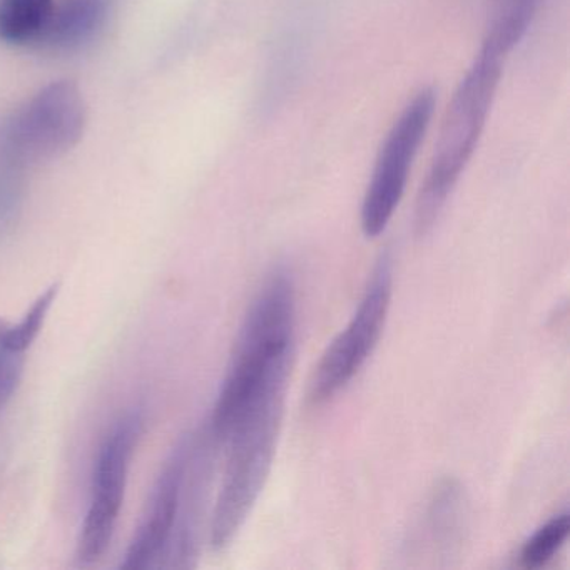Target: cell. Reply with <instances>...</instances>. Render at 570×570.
Here are the masks:
<instances>
[{
	"label": "cell",
	"instance_id": "5",
	"mask_svg": "<svg viewBox=\"0 0 570 570\" xmlns=\"http://www.w3.org/2000/svg\"><path fill=\"white\" fill-rule=\"evenodd\" d=\"M283 416L253 420L236 429L223 445L228 446L225 473L209 525V543L225 550L262 495L272 470Z\"/></svg>",
	"mask_w": 570,
	"mask_h": 570
},
{
	"label": "cell",
	"instance_id": "6",
	"mask_svg": "<svg viewBox=\"0 0 570 570\" xmlns=\"http://www.w3.org/2000/svg\"><path fill=\"white\" fill-rule=\"evenodd\" d=\"M392 296L393 262L389 255H382L373 266L348 325L330 343L313 370L308 386L309 402L315 405L330 402L358 375L382 338Z\"/></svg>",
	"mask_w": 570,
	"mask_h": 570
},
{
	"label": "cell",
	"instance_id": "14",
	"mask_svg": "<svg viewBox=\"0 0 570 570\" xmlns=\"http://www.w3.org/2000/svg\"><path fill=\"white\" fill-rule=\"evenodd\" d=\"M24 196V169L0 163V235L11 232L21 218Z\"/></svg>",
	"mask_w": 570,
	"mask_h": 570
},
{
	"label": "cell",
	"instance_id": "2",
	"mask_svg": "<svg viewBox=\"0 0 570 570\" xmlns=\"http://www.w3.org/2000/svg\"><path fill=\"white\" fill-rule=\"evenodd\" d=\"M505 56L482 42L475 61L456 86L430 159L415 206V232L425 236L435 226L482 138L502 78Z\"/></svg>",
	"mask_w": 570,
	"mask_h": 570
},
{
	"label": "cell",
	"instance_id": "1",
	"mask_svg": "<svg viewBox=\"0 0 570 570\" xmlns=\"http://www.w3.org/2000/svg\"><path fill=\"white\" fill-rule=\"evenodd\" d=\"M296 293L292 275L275 269L249 303L235 353L209 420V436L223 443L242 420L283 405L295 355Z\"/></svg>",
	"mask_w": 570,
	"mask_h": 570
},
{
	"label": "cell",
	"instance_id": "7",
	"mask_svg": "<svg viewBox=\"0 0 570 570\" xmlns=\"http://www.w3.org/2000/svg\"><path fill=\"white\" fill-rule=\"evenodd\" d=\"M435 105L433 89L416 92L385 136L360 212V225L366 238L382 235L402 203L413 163L432 125Z\"/></svg>",
	"mask_w": 570,
	"mask_h": 570
},
{
	"label": "cell",
	"instance_id": "4",
	"mask_svg": "<svg viewBox=\"0 0 570 570\" xmlns=\"http://www.w3.org/2000/svg\"><path fill=\"white\" fill-rule=\"evenodd\" d=\"M191 440H183L165 463L156 482L148 515L142 520L121 562L126 570L161 566L173 543L196 530L205 480L193 469Z\"/></svg>",
	"mask_w": 570,
	"mask_h": 570
},
{
	"label": "cell",
	"instance_id": "13",
	"mask_svg": "<svg viewBox=\"0 0 570 570\" xmlns=\"http://www.w3.org/2000/svg\"><path fill=\"white\" fill-rule=\"evenodd\" d=\"M570 532L569 513L562 512L547 520L520 549V566L527 570L540 569L562 549Z\"/></svg>",
	"mask_w": 570,
	"mask_h": 570
},
{
	"label": "cell",
	"instance_id": "10",
	"mask_svg": "<svg viewBox=\"0 0 570 570\" xmlns=\"http://www.w3.org/2000/svg\"><path fill=\"white\" fill-rule=\"evenodd\" d=\"M56 0H0V41L12 46L45 42Z\"/></svg>",
	"mask_w": 570,
	"mask_h": 570
},
{
	"label": "cell",
	"instance_id": "9",
	"mask_svg": "<svg viewBox=\"0 0 570 570\" xmlns=\"http://www.w3.org/2000/svg\"><path fill=\"white\" fill-rule=\"evenodd\" d=\"M111 0H56L45 45L58 51H78L92 41L108 21Z\"/></svg>",
	"mask_w": 570,
	"mask_h": 570
},
{
	"label": "cell",
	"instance_id": "11",
	"mask_svg": "<svg viewBox=\"0 0 570 570\" xmlns=\"http://www.w3.org/2000/svg\"><path fill=\"white\" fill-rule=\"evenodd\" d=\"M542 0H490L489 28L483 42L505 56L520 45Z\"/></svg>",
	"mask_w": 570,
	"mask_h": 570
},
{
	"label": "cell",
	"instance_id": "3",
	"mask_svg": "<svg viewBox=\"0 0 570 570\" xmlns=\"http://www.w3.org/2000/svg\"><path fill=\"white\" fill-rule=\"evenodd\" d=\"M88 108L78 86L56 81L36 92L0 126V163L28 171L78 145Z\"/></svg>",
	"mask_w": 570,
	"mask_h": 570
},
{
	"label": "cell",
	"instance_id": "15",
	"mask_svg": "<svg viewBox=\"0 0 570 570\" xmlns=\"http://www.w3.org/2000/svg\"><path fill=\"white\" fill-rule=\"evenodd\" d=\"M24 372V355L0 346V412L11 402Z\"/></svg>",
	"mask_w": 570,
	"mask_h": 570
},
{
	"label": "cell",
	"instance_id": "12",
	"mask_svg": "<svg viewBox=\"0 0 570 570\" xmlns=\"http://www.w3.org/2000/svg\"><path fill=\"white\" fill-rule=\"evenodd\" d=\"M58 292L59 285H52L51 288L46 289L18 323L0 320V346L8 352L24 355L41 333Z\"/></svg>",
	"mask_w": 570,
	"mask_h": 570
},
{
	"label": "cell",
	"instance_id": "8",
	"mask_svg": "<svg viewBox=\"0 0 570 570\" xmlns=\"http://www.w3.org/2000/svg\"><path fill=\"white\" fill-rule=\"evenodd\" d=\"M141 433V413H126L99 446L92 472L91 500L76 552L82 566L99 562L111 547L125 502L131 460Z\"/></svg>",
	"mask_w": 570,
	"mask_h": 570
}]
</instances>
